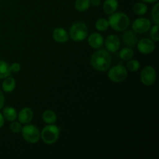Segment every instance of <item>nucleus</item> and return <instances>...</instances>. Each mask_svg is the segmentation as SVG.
<instances>
[{
    "mask_svg": "<svg viewBox=\"0 0 159 159\" xmlns=\"http://www.w3.org/2000/svg\"><path fill=\"white\" fill-rule=\"evenodd\" d=\"M5 103V97H4V95L3 93L0 91V110L3 107Z\"/></svg>",
    "mask_w": 159,
    "mask_h": 159,
    "instance_id": "c85d7f7f",
    "label": "nucleus"
},
{
    "mask_svg": "<svg viewBox=\"0 0 159 159\" xmlns=\"http://www.w3.org/2000/svg\"><path fill=\"white\" fill-rule=\"evenodd\" d=\"M152 27V23L146 18H138L132 23V29L137 34H144Z\"/></svg>",
    "mask_w": 159,
    "mask_h": 159,
    "instance_id": "6e6552de",
    "label": "nucleus"
},
{
    "mask_svg": "<svg viewBox=\"0 0 159 159\" xmlns=\"http://www.w3.org/2000/svg\"><path fill=\"white\" fill-rule=\"evenodd\" d=\"M134 55V52L131 48H124L120 51L119 56L122 60L124 61H129L130 59L133 58Z\"/></svg>",
    "mask_w": 159,
    "mask_h": 159,
    "instance_id": "aec40b11",
    "label": "nucleus"
},
{
    "mask_svg": "<svg viewBox=\"0 0 159 159\" xmlns=\"http://www.w3.org/2000/svg\"><path fill=\"white\" fill-rule=\"evenodd\" d=\"M123 42L128 48H134L138 43V37L136 34L131 30H127L123 34Z\"/></svg>",
    "mask_w": 159,
    "mask_h": 159,
    "instance_id": "f8f14e48",
    "label": "nucleus"
},
{
    "mask_svg": "<svg viewBox=\"0 0 159 159\" xmlns=\"http://www.w3.org/2000/svg\"><path fill=\"white\" fill-rule=\"evenodd\" d=\"M88 43L89 45L94 49H99V48H102V46L103 45L104 38L100 34L93 33L89 37Z\"/></svg>",
    "mask_w": 159,
    "mask_h": 159,
    "instance_id": "9b49d317",
    "label": "nucleus"
},
{
    "mask_svg": "<svg viewBox=\"0 0 159 159\" xmlns=\"http://www.w3.org/2000/svg\"><path fill=\"white\" fill-rule=\"evenodd\" d=\"M53 38L57 43H65L68 40V34L64 28L57 27L53 32Z\"/></svg>",
    "mask_w": 159,
    "mask_h": 159,
    "instance_id": "4468645a",
    "label": "nucleus"
},
{
    "mask_svg": "<svg viewBox=\"0 0 159 159\" xmlns=\"http://www.w3.org/2000/svg\"><path fill=\"white\" fill-rule=\"evenodd\" d=\"M127 69L122 65H117L112 67L108 72V77L112 82H124L127 77Z\"/></svg>",
    "mask_w": 159,
    "mask_h": 159,
    "instance_id": "423d86ee",
    "label": "nucleus"
},
{
    "mask_svg": "<svg viewBox=\"0 0 159 159\" xmlns=\"http://www.w3.org/2000/svg\"><path fill=\"white\" fill-rule=\"evenodd\" d=\"M90 62L94 69L99 71H105L111 65L112 57L108 51L100 49L93 53Z\"/></svg>",
    "mask_w": 159,
    "mask_h": 159,
    "instance_id": "f257e3e1",
    "label": "nucleus"
},
{
    "mask_svg": "<svg viewBox=\"0 0 159 159\" xmlns=\"http://www.w3.org/2000/svg\"><path fill=\"white\" fill-rule=\"evenodd\" d=\"M118 8L117 0H105L103 3V10L106 14L110 15L116 11Z\"/></svg>",
    "mask_w": 159,
    "mask_h": 159,
    "instance_id": "2eb2a0df",
    "label": "nucleus"
},
{
    "mask_svg": "<svg viewBox=\"0 0 159 159\" xmlns=\"http://www.w3.org/2000/svg\"><path fill=\"white\" fill-rule=\"evenodd\" d=\"M158 6L159 4L156 2V4L153 6L152 10V18L153 20L154 23L155 24H158L159 23V12H158Z\"/></svg>",
    "mask_w": 159,
    "mask_h": 159,
    "instance_id": "393cba45",
    "label": "nucleus"
},
{
    "mask_svg": "<svg viewBox=\"0 0 159 159\" xmlns=\"http://www.w3.org/2000/svg\"><path fill=\"white\" fill-rule=\"evenodd\" d=\"M143 2H147V3H155L157 2L158 0H141Z\"/></svg>",
    "mask_w": 159,
    "mask_h": 159,
    "instance_id": "2f4dec72",
    "label": "nucleus"
},
{
    "mask_svg": "<svg viewBox=\"0 0 159 159\" xmlns=\"http://www.w3.org/2000/svg\"><path fill=\"white\" fill-rule=\"evenodd\" d=\"M138 49L141 54H150L155 51V44L154 41L148 38H143L138 41Z\"/></svg>",
    "mask_w": 159,
    "mask_h": 159,
    "instance_id": "1a4fd4ad",
    "label": "nucleus"
},
{
    "mask_svg": "<svg viewBox=\"0 0 159 159\" xmlns=\"http://www.w3.org/2000/svg\"><path fill=\"white\" fill-rule=\"evenodd\" d=\"M60 136V130L56 125L49 124L43 127L42 130L40 137L44 143L48 144H52L58 140Z\"/></svg>",
    "mask_w": 159,
    "mask_h": 159,
    "instance_id": "20e7f679",
    "label": "nucleus"
},
{
    "mask_svg": "<svg viewBox=\"0 0 159 159\" xmlns=\"http://www.w3.org/2000/svg\"><path fill=\"white\" fill-rule=\"evenodd\" d=\"M11 73L10 65L4 61H0V79H6L10 76Z\"/></svg>",
    "mask_w": 159,
    "mask_h": 159,
    "instance_id": "6ab92c4d",
    "label": "nucleus"
},
{
    "mask_svg": "<svg viewBox=\"0 0 159 159\" xmlns=\"http://www.w3.org/2000/svg\"><path fill=\"white\" fill-rule=\"evenodd\" d=\"M10 69H11V71H12V72L18 73L19 71H20V69H21V66H20V65L19 63L15 62V63H13L11 65Z\"/></svg>",
    "mask_w": 159,
    "mask_h": 159,
    "instance_id": "cd10ccee",
    "label": "nucleus"
},
{
    "mask_svg": "<svg viewBox=\"0 0 159 159\" xmlns=\"http://www.w3.org/2000/svg\"><path fill=\"white\" fill-rule=\"evenodd\" d=\"M16 88V81L12 77L8 76L2 82V90L6 93H11Z\"/></svg>",
    "mask_w": 159,
    "mask_h": 159,
    "instance_id": "f3484780",
    "label": "nucleus"
},
{
    "mask_svg": "<svg viewBox=\"0 0 159 159\" xmlns=\"http://www.w3.org/2000/svg\"><path fill=\"white\" fill-rule=\"evenodd\" d=\"M106 48L108 51L112 53H115L118 51L120 47V40L116 35L112 34L108 36L105 40Z\"/></svg>",
    "mask_w": 159,
    "mask_h": 159,
    "instance_id": "9d476101",
    "label": "nucleus"
},
{
    "mask_svg": "<svg viewBox=\"0 0 159 159\" xmlns=\"http://www.w3.org/2000/svg\"><path fill=\"white\" fill-rule=\"evenodd\" d=\"M101 3V0H90V4L93 6H99Z\"/></svg>",
    "mask_w": 159,
    "mask_h": 159,
    "instance_id": "c756f323",
    "label": "nucleus"
},
{
    "mask_svg": "<svg viewBox=\"0 0 159 159\" xmlns=\"http://www.w3.org/2000/svg\"><path fill=\"white\" fill-rule=\"evenodd\" d=\"M2 116L3 117L8 121H14L17 118L18 113H17L16 110L15 108L11 107H7L4 108L2 112Z\"/></svg>",
    "mask_w": 159,
    "mask_h": 159,
    "instance_id": "dca6fc26",
    "label": "nucleus"
},
{
    "mask_svg": "<svg viewBox=\"0 0 159 159\" xmlns=\"http://www.w3.org/2000/svg\"><path fill=\"white\" fill-rule=\"evenodd\" d=\"M156 80V71L152 66H146L141 72V81L144 85L150 86L155 82Z\"/></svg>",
    "mask_w": 159,
    "mask_h": 159,
    "instance_id": "0eeeda50",
    "label": "nucleus"
},
{
    "mask_svg": "<svg viewBox=\"0 0 159 159\" xmlns=\"http://www.w3.org/2000/svg\"><path fill=\"white\" fill-rule=\"evenodd\" d=\"M140 68V62L137 60L130 59L127 64V69L130 71H136Z\"/></svg>",
    "mask_w": 159,
    "mask_h": 159,
    "instance_id": "b1692460",
    "label": "nucleus"
},
{
    "mask_svg": "<svg viewBox=\"0 0 159 159\" xmlns=\"http://www.w3.org/2000/svg\"><path fill=\"white\" fill-rule=\"evenodd\" d=\"M90 5V0H76L75 7L79 12H84L89 8Z\"/></svg>",
    "mask_w": 159,
    "mask_h": 159,
    "instance_id": "4be33fe9",
    "label": "nucleus"
},
{
    "mask_svg": "<svg viewBox=\"0 0 159 159\" xmlns=\"http://www.w3.org/2000/svg\"><path fill=\"white\" fill-rule=\"evenodd\" d=\"M133 11L137 15H144L148 11V6L145 2H137L134 5Z\"/></svg>",
    "mask_w": 159,
    "mask_h": 159,
    "instance_id": "412c9836",
    "label": "nucleus"
},
{
    "mask_svg": "<svg viewBox=\"0 0 159 159\" xmlns=\"http://www.w3.org/2000/svg\"><path fill=\"white\" fill-rule=\"evenodd\" d=\"M150 36L151 38L153 41H158L159 37H158V25L155 24L152 27L150 28Z\"/></svg>",
    "mask_w": 159,
    "mask_h": 159,
    "instance_id": "bb28decb",
    "label": "nucleus"
},
{
    "mask_svg": "<svg viewBox=\"0 0 159 159\" xmlns=\"http://www.w3.org/2000/svg\"><path fill=\"white\" fill-rule=\"evenodd\" d=\"M96 28L99 31H106L109 28L108 20L104 18H100L96 22Z\"/></svg>",
    "mask_w": 159,
    "mask_h": 159,
    "instance_id": "5701e85b",
    "label": "nucleus"
},
{
    "mask_svg": "<svg viewBox=\"0 0 159 159\" xmlns=\"http://www.w3.org/2000/svg\"><path fill=\"white\" fill-rule=\"evenodd\" d=\"M109 26L116 31H124L129 27L130 19L124 12H115L110 14L108 19Z\"/></svg>",
    "mask_w": 159,
    "mask_h": 159,
    "instance_id": "f03ea898",
    "label": "nucleus"
},
{
    "mask_svg": "<svg viewBox=\"0 0 159 159\" xmlns=\"http://www.w3.org/2000/svg\"><path fill=\"white\" fill-rule=\"evenodd\" d=\"M3 125H4V117L2 113H0V128H2Z\"/></svg>",
    "mask_w": 159,
    "mask_h": 159,
    "instance_id": "7c9ffc66",
    "label": "nucleus"
},
{
    "mask_svg": "<svg viewBox=\"0 0 159 159\" xmlns=\"http://www.w3.org/2000/svg\"><path fill=\"white\" fill-rule=\"evenodd\" d=\"M22 136L24 140L30 144H35L40 138V132L36 126L28 124L22 128Z\"/></svg>",
    "mask_w": 159,
    "mask_h": 159,
    "instance_id": "39448f33",
    "label": "nucleus"
},
{
    "mask_svg": "<svg viewBox=\"0 0 159 159\" xmlns=\"http://www.w3.org/2000/svg\"><path fill=\"white\" fill-rule=\"evenodd\" d=\"M22 128H23V127H22L21 123L16 122V121H15V120L12 121L10 126H9V129H10L11 131L13 132V133H16V134L21 132Z\"/></svg>",
    "mask_w": 159,
    "mask_h": 159,
    "instance_id": "a878e982",
    "label": "nucleus"
},
{
    "mask_svg": "<svg viewBox=\"0 0 159 159\" xmlns=\"http://www.w3.org/2000/svg\"><path fill=\"white\" fill-rule=\"evenodd\" d=\"M42 117L43 121L48 124H53L57 121V115L52 110H48L43 112Z\"/></svg>",
    "mask_w": 159,
    "mask_h": 159,
    "instance_id": "a211bd4d",
    "label": "nucleus"
},
{
    "mask_svg": "<svg viewBox=\"0 0 159 159\" xmlns=\"http://www.w3.org/2000/svg\"><path fill=\"white\" fill-rule=\"evenodd\" d=\"M17 117H18L19 122L23 124H27L32 120L34 117V112L29 107H25L20 110Z\"/></svg>",
    "mask_w": 159,
    "mask_h": 159,
    "instance_id": "ddd939ff",
    "label": "nucleus"
},
{
    "mask_svg": "<svg viewBox=\"0 0 159 159\" xmlns=\"http://www.w3.org/2000/svg\"><path fill=\"white\" fill-rule=\"evenodd\" d=\"M89 34L88 26L85 23L78 22L71 26L69 30V36L72 40L75 42L82 41L87 37Z\"/></svg>",
    "mask_w": 159,
    "mask_h": 159,
    "instance_id": "7ed1b4c3",
    "label": "nucleus"
}]
</instances>
